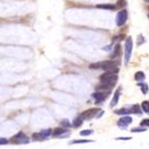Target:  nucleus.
Listing matches in <instances>:
<instances>
[{"instance_id":"1","label":"nucleus","mask_w":149,"mask_h":149,"mask_svg":"<svg viewBox=\"0 0 149 149\" xmlns=\"http://www.w3.org/2000/svg\"><path fill=\"white\" fill-rule=\"evenodd\" d=\"M117 80H118L117 74L113 72H109V71H105V72L100 76V81L104 82V84L111 86V87H114L115 84L117 82Z\"/></svg>"},{"instance_id":"2","label":"nucleus","mask_w":149,"mask_h":149,"mask_svg":"<svg viewBox=\"0 0 149 149\" xmlns=\"http://www.w3.org/2000/svg\"><path fill=\"white\" fill-rule=\"evenodd\" d=\"M118 64L116 62H111V61H105V62H99L95 63V64L90 65V69L92 70H97V69H102L104 71H107L109 69L113 67H117Z\"/></svg>"},{"instance_id":"3","label":"nucleus","mask_w":149,"mask_h":149,"mask_svg":"<svg viewBox=\"0 0 149 149\" xmlns=\"http://www.w3.org/2000/svg\"><path fill=\"white\" fill-rule=\"evenodd\" d=\"M132 51V37H129L125 41V65L128 64L129 60H130Z\"/></svg>"},{"instance_id":"4","label":"nucleus","mask_w":149,"mask_h":149,"mask_svg":"<svg viewBox=\"0 0 149 149\" xmlns=\"http://www.w3.org/2000/svg\"><path fill=\"white\" fill-rule=\"evenodd\" d=\"M12 142L13 143H16V144H27V143H29V138L24 132H20L13 138Z\"/></svg>"},{"instance_id":"5","label":"nucleus","mask_w":149,"mask_h":149,"mask_svg":"<svg viewBox=\"0 0 149 149\" xmlns=\"http://www.w3.org/2000/svg\"><path fill=\"white\" fill-rule=\"evenodd\" d=\"M127 16H128V13H127V10H122L121 12L118 13L117 17H116V23H117V25L119 26V27L123 26V25L126 23Z\"/></svg>"},{"instance_id":"6","label":"nucleus","mask_w":149,"mask_h":149,"mask_svg":"<svg viewBox=\"0 0 149 149\" xmlns=\"http://www.w3.org/2000/svg\"><path fill=\"white\" fill-rule=\"evenodd\" d=\"M109 91H107V92H104V91H97L92 96L97 103H100V102H102L103 100L107 99V97L109 96Z\"/></svg>"},{"instance_id":"7","label":"nucleus","mask_w":149,"mask_h":149,"mask_svg":"<svg viewBox=\"0 0 149 149\" xmlns=\"http://www.w3.org/2000/svg\"><path fill=\"white\" fill-rule=\"evenodd\" d=\"M98 112H101V111H100L99 109H90L85 111V112L82 113L80 116H81V117L84 118L85 120H89V119H92V118H94Z\"/></svg>"},{"instance_id":"8","label":"nucleus","mask_w":149,"mask_h":149,"mask_svg":"<svg viewBox=\"0 0 149 149\" xmlns=\"http://www.w3.org/2000/svg\"><path fill=\"white\" fill-rule=\"evenodd\" d=\"M50 134H51V129H45V130H42L39 134H35L32 137L35 140H45L49 137Z\"/></svg>"},{"instance_id":"9","label":"nucleus","mask_w":149,"mask_h":149,"mask_svg":"<svg viewBox=\"0 0 149 149\" xmlns=\"http://www.w3.org/2000/svg\"><path fill=\"white\" fill-rule=\"evenodd\" d=\"M132 122V119L129 116H126V117H122L119 121L117 122V125L121 128H126L127 125L130 124Z\"/></svg>"},{"instance_id":"10","label":"nucleus","mask_w":149,"mask_h":149,"mask_svg":"<svg viewBox=\"0 0 149 149\" xmlns=\"http://www.w3.org/2000/svg\"><path fill=\"white\" fill-rule=\"evenodd\" d=\"M68 129H66L65 127H58V128H55L52 132V136L55 138H66L64 136V134H68Z\"/></svg>"},{"instance_id":"11","label":"nucleus","mask_w":149,"mask_h":149,"mask_svg":"<svg viewBox=\"0 0 149 149\" xmlns=\"http://www.w3.org/2000/svg\"><path fill=\"white\" fill-rule=\"evenodd\" d=\"M120 92H121V90L120 89L116 90V92H115V94H114V97H113L112 101H111V104H109L111 107H115V105L118 103V101H119V97H120Z\"/></svg>"},{"instance_id":"12","label":"nucleus","mask_w":149,"mask_h":149,"mask_svg":"<svg viewBox=\"0 0 149 149\" xmlns=\"http://www.w3.org/2000/svg\"><path fill=\"white\" fill-rule=\"evenodd\" d=\"M132 112V109H117L115 111V114L116 115H125V114H130Z\"/></svg>"},{"instance_id":"13","label":"nucleus","mask_w":149,"mask_h":149,"mask_svg":"<svg viewBox=\"0 0 149 149\" xmlns=\"http://www.w3.org/2000/svg\"><path fill=\"white\" fill-rule=\"evenodd\" d=\"M82 121H84V118H82L81 116H79V117H76L74 120H73V126H74V127H79L80 125L82 124Z\"/></svg>"},{"instance_id":"14","label":"nucleus","mask_w":149,"mask_h":149,"mask_svg":"<svg viewBox=\"0 0 149 149\" xmlns=\"http://www.w3.org/2000/svg\"><path fill=\"white\" fill-rule=\"evenodd\" d=\"M134 79L137 80V81H142V80L145 79V74L143 72H141V71H139V72L134 74Z\"/></svg>"},{"instance_id":"15","label":"nucleus","mask_w":149,"mask_h":149,"mask_svg":"<svg viewBox=\"0 0 149 149\" xmlns=\"http://www.w3.org/2000/svg\"><path fill=\"white\" fill-rule=\"evenodd\" d=\"M96 8H104V10H115L117 6H115V5H113V4H99V5H97Z\"/></svg>"},{"instance_id":"16","label":"nucleus","mask_w":149,"mask_h":149,"mask_svg":"<svg viewBox=\"0 0 149 149\" xmlns=\"http://www.w3.org/2000/svg\"><path fill=\"white\" fill-rule=\"evenodd\" d=\"M130 109H132V112L134 113V114H139V115L142 114L141 109H140L139 105H137V104H136V105H132V107H130Z\"/></svg>"},{"instance_id":"17","label":"nucleus","mask_w":149,"mask_h":149,"mask_svg":"<svg viewBox=\"0 0 149 149\" xmlns=\"http://www.w3.org/2000/svg\"><path fill=\"white\" fill-rule=\"evenodd\" d=\"M120 53H121V52H120V45L117 44V45H116V47H115V49H114V54H112V57L114 58V57L119 56Z\"/></svg>"},{"instance_id":"18","label":"nucleus","mask_w":149,"mask_h":149,"mask_svg":"<svg viewBox=\"0 0 149 149\" xmlns=\"http://www.w3.org/2000/svg\"><path fill=\"white\" fill-rule=\"evenodd\" d=\"M142 109L146 113H149V102L148 101H143L142 102Z\"/></svg>"},{"instance_id":"19","label":"nucleus","mask_w":149,"mask_h":149,"mask_svg":"<svg viewBox=\"0 0 149 149\" xmlns=\"http://www.w3.org/2000/svg\"><path fill=\"white\" fill-rule=\"evenodd\" d=\"M125 5H126V1L125 0H118L117 1V8H124Z\"/></svg>"},{"instance_id":"20","label":"nucleus","mask_w":149,"mask_h":149,"mask_svg":"<svg viewBox=\"0 0 149 149\" xmlns=\"http://www.w3.org/2000/svg\"><path fill=\"white\" fill-rule=\"evenodd\" d=\"M61 125H63V127H69L71 126V123H70L68 119H64L61 121Z\"/></svg>"},{"instance_id":"21","label":"nucleus","mask_w":149,"mask_h":149,"mask_svg":"<svg viewBox=\"0 0 149 149\" xmlns=\"http://www.w3.org/2000/svg\"><path fill=\"white\" fill-rule=\"evenodd\" d=\"M90 140H75V141L72 142V144H82V143H90Z\"/></svg>"},{"instance_id":"22","label":"nucleus","mask_w":149,"mask_h":149,"mask_svg":"<svg viewBox=\"0 0 149 149\" xmlns=\"http://www.w3.org/2000/svg\"><path fill=\"white\" fill-rule=\"evenodd\" d=\"M139 86L141 87L142 93H143V94H147V92H148V88H147V85H144V84H140Z\"/></svg>"},{"instance_id":"23","label":"nucleus","mask_w":149,"mask_h":149,"mask_svg":"<svg viewBox=\"0 0 149 149\" xmlns=\"http://www.w3.org/2000/svg\"><path fill=\"white\" fill-rule=\"evenodd\" d=\"M146 128H132V132H145Z\"/></svg>"},{"instance_id":"24","label":"nucleus","mask_w":149,"mask_h":149,"mask_svg":"<svg viewBox=\"0 0 149 149\" xmlns=\"http://www.w3.org/2000/svg\"><path fill=\"white\" fill-rule=\"evenodd\" d=\"M91 134H92V130H82V132H80L81 136H89Z\"/></svg>"},{"instance_id":"25","label":"nucleus","mask_w":149,"mask_h":149,"mask_svg":"<svg viewBox=\"0 0 149 149\" xmlns=\"http://www.w3.org/2000/svg\"><path fill=\"white\" fill-rule=\"evenodd\" d=\"M141 125L142 126H148L149 127V119H145L141 122Z\"/></svg>"},{"instance_id":"26","label":"nucleus","mask_w":149,"mask_h":149,"mask_svg":"<svg viewBox=\"0 0 149 149\" xmlns=\"http://www.w3.org/2000/svg\"><path fill=\"white\" fill-rule=\"evenodd\" d=\"M3 144H8V140H5V139H1L0 140V145H3Z\"/></svg>"},{"instance_id":"27","label":"nucleus","mask_w":149,"mask_h":149,"mask_svg":"<svg viewBox=\"0 0 149 149\" xmlns=\"http://www.w3.org/2000/svg\"><path fill=\"white\" fill-rule=\"evenodd\" d=\"M132 138H117L116 140H124V141H126V140H130Z\"/></svg>"},{"instance_id":"28","label":"nucleus","mask_w":149,"mask_h":149,"mask_svg":"<svg viewBox=\"0 0 149 149\" xmlns=\"http://www.w3.org/2000/svg\"><path fill=\"white\" fill-rule=\"evenodd\" d=\"M144 1H147V2H149V0H144Z\"/></svg>"},{"instance_id":"29","label":"nucleus","mask_w":149,"mask_h":149,"mask_svg":"<svg viewBox=\"0 0 149 149\" xmlns=\"http://www.w3.org/2000/svg\"><path fill=\"white\" fill-rule=\"evenodd\" d=\"M148 10H149V6H148Z\"/></svg>"},{"instance_id":"30","label":"nucleus","mask_w":149,"mask_h":149,"mask_svg":"<svg viewBox=\"0 0 149 149\" xmlns=\"http://www.w3.org/2000/svg\"><path fill=\"white\" fill-rule=\"evenodd\" d=\"M148 18H149V16H148Z\"/></svg>"}]
</instances>
